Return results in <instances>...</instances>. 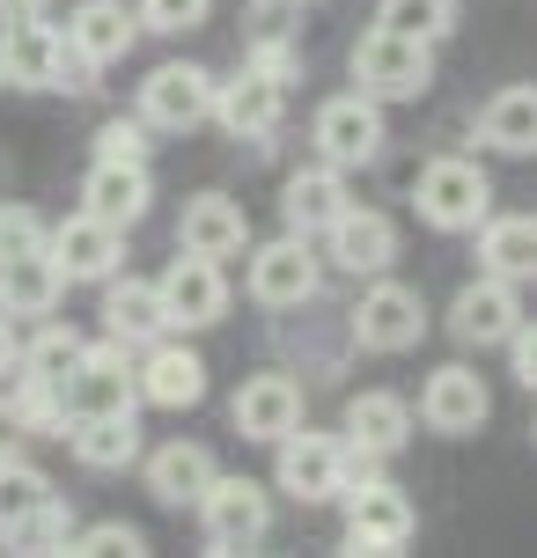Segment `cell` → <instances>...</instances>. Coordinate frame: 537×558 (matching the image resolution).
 <instances>
[{
    "label": "cell",
    "mask_w": 537,
    "mask_h": 558,
    "mask_svg": "<svg viewBox=\"0 0 537 558\" xmlns=\"http://www.w3.org/2000/svg\"><path fill=\"white\" fill-rule=\"evenodd\" d=\"M96 74H104V66H88V59L67 45V29H59L52 15L0 29V82H8V88H37V96H88Z\"/></svg>",
    "instance_id": "1"
},
{
    "label": "cell",
    "mask_w": 537,
    "mask_h": 558,
    "mask_svg": "<svg viewBox=\"0 0 537 558\" xmlns=\"http://www.w3.org/2000/svg\"><path fill=\"white\" fill-rule=\"evenodd\" d=\"M354 82H361V96H375V104H413V96H427V82H434V45L375 23L361 45H354Z\"/></svg>",
    "instance_id": "2"
},
{
    "label": "cell",
    "mask_w": 537,
    "mask_h": 558,
    "mask_svg": "<svg viewBox=\"0 0 537 558\" xmlns=\"http://www.w3.org/2000/svg\"><path fill=\"white\" fill-rule=\"evenodd\" d=\"M273 448H281V456H273V485H281L287 500L324 507V500H339V493H346V441H339V434L287 426Z\"/></svg>",
    "instance_id": "3"
},
{
    "label": "cell",
    "mask_w": 537,
    "mask_h": 558,
    "mask_svg": "<svg viewBox=\"0 0 537 558\" xmlns=\"http://www.w3.org/2000/svg\"><path fill=\"white\" fill-rule=\"evenodd\" d=\"M199 530L214 551H258L265 530H273V500H265V485L258 477H222L199 493Z\"/></svg>",
    "instance_id": "4"
},
{
    "label": "cell",
    "mask_w": 537,
    "mask_h": 558,
    "mask_svg": "<svg viewBox=\"0 0 537 558\" xmlns=\"http://www.w3.org/2000/svg\"><path fill=\"white\" fill-rule=\"evenodd\" d=\"M339 500H346V551L391 558V551H405V544H413V530H420L413 500H405L397 485H383V477H354Z\"/></svg>",
    "instance_id": "5"
},
{
    "label": "cell",
    "mask_w": 537,
    "mask_h": 558,
    "mask_svg": "<svg viewBox=\"0 0 537 558\" xmlns=\"http://www.w3.org/2000/svg\"><path fill=\"white\" fill-rule=\"evenodd\" d=\"M155 294H163V324L170 331H214L228 316V272H222V257H170V272L155 279Z\"/></svg>",
    "instance_id": "6"
},
{
    "label": "cell",
    "mask_w": 537,
    "mask_h": 558,
    "mask_svg": "<svg viewBox=\"0 0 537 558\" xmlns=\"http://www.w3.org/2000/svg\"><path fill=\"white\" fill-rule=\"evenodd\" d=\"M486 214H493V184H486L479 162H456V155H442V162L420 169V221H427V228L464 235V228H479Z\"/></svg>",
    "instance_id": "7"
},
{
    "label": "cell",
    "mask_w": 537,
    "mask_h": 558,
    "mask_svg": "<svg viewBox=\"0 0 537 558\" xmlns=\"http://www.w3.org/2000/svg\"><path fill=\"white\" fill-rule=\"evenodd\" d=\"M59 390H67V412H141L133 345H118V338L82 345V361H74V375H67Z\"/></svg>",
    "instance_id": "8"
},
{
    "label": "cell",
    "mask_w": 537,
    "mask_h": 558,
    "mask_svg": "<svg viewBox=\"0 0 537 558\" xmlns=\"http://www.w3.org/2000/svg\"><path fill=\"white\" fill-rule=\"evenodd\" d=\"M354 338H361L368 353H413L427 338V302L420 287H405V279H383L368 287L361 302H354Z\"/></svg>",
    "instance_id": "9"
},
{
    "label": "cell",
    "mask_w": 537,
    "mask_h": 558,
    "mask_svg": "<svg viewBox=\"0 0 537 558\" xmlns=\"http://www.w3.org/2000/svg\"><path fill=\"white\" fill-rule=\"evenodd\" d=\"M45 251H52V265L67 272V287L74 279H88V287H104V279L126 265V228H111L104 214H67V221L45 228Z\"/></svg>",
    "instance_id": "10"
},
{
    "label": "cell",
    "mask_w": 537,
    "mask_h": 558,
    "mask_svg": "<svg viewBox=\"0 0 537 558\" xmlns=\"http://www.w3.org/2000/svg\"><path fill=\"white\" fill-rule=\"evenodd\" d=\"M141 118L155 133H192L214 118V74L192 66V59H170V66H155L141 82Z\"/></svg>",
    "instance_id": "11"
},
{
    "label": "cell",
    "mask_w": 537,
    "mask_h": 558,
    "mask_svg": "<svg viewBox=\"0 0 537 558\" xmlns=\"http://www.w3.org/2000/svg\"><path fill=\"white\" fill-rule=\"evenodd\" d=\"M281 118H287V82L258 74V66H243L236 82H214V125H222L228 140L265 147V140L281 133Z\"/></svg>",
    "instance_id": "12"
},
{
    "label": "cell",
    "mask_w": 537,
    "mask_h": 558,
    "mask_svg": "<svg viewBox=\"0 0 537 558\" xmlns=\"http://www.w3.org/2000/svg\"><path fill=\"white\" fill-rule=\"evenodd\" d=\"M317 251H310V235H295L287 228L281 243H258L251 251V302L258 308H302L317 302Z\"/></svg>",
    "instance_id": "13"
},
{
    "label": "cell",
    "mask_w": 537,
    "mask_h": 558,
    "mask_svg": "<svg viewBox=\"0 0 537 558\" xmlns=\"http://www.w3.org/2000/svg\"><path fill=\"white\" fill-rule=\"evenodd\" d=\"M383 140H391V133H383V104L361 96V88H354V96H332V104L317 111V155H324L332 169L375 162V155H383Z\"/></svg>",
    "instance_id": "14"
},
{
    "label": "cell",
    "mask_w": 537,
    "mask_h": 558,
    "mask_svg": "<svg viewBox=\"0 0 537 558\" xmlns=\"http://www.w3.org/2000/svg\"><path fill=\"white\" fill-rule=\"evenodd\" d=\"M133 375H141V404H155V412H192L206 397V361L192 345H177L170 331L133 353Z\"/></svg>",
    "instance_id": "15"
},
{
    "label": "cell",
    "mask_w": 537,
    "mask_h": 558,
    "mask_svg": "<svg viewBox=\"0 0 537 558\" xmlns=\"http://www.w3.org/2000/svg\"><path fill=\"white\" fill-rule=\"evenodd\" d=\"M324 257L339 265V272H354V279H375V272H391V257H397V228H391V214H375V206H354L346 198L339 206V221L324 228Z\"/></svg>",
    "instance_id": "16"
},
{
    "label": "cell",
    "mask_w": 537,
    "mask_h": 558,
    "mask_svg": "<svg viewBox=\"0 0 537 558\" xmlns=\"http://www.w3.org/2000/svg\"><path fill=\"white\" fill-rule=\"evenodd\" d=\"M515 324H523V294H515V279H493L479 272L464 294L450 302V331L464 345H509Z\"/></svg>",
    "instance_id": "17"
},
{
    "label": "cell",
    "mask_w": 537,
    "mask_h": 558,
    "mask_svg": "<svg viewBox=\"0 0 537 558\" xmlns=\"http://www.w3.org/2000/svg\"><path fill=\"white\" fill-rule=\"evenodd\" d=\"M59 441L82 471H133L141 463V412H74Z\"/></svg>",
    "instance_id": "18"
},
{
    "label": "cell",
    "mask_w": 537,
    "mask_h": 558,
    "mask_svg": "<svg viewBox=\"0 0 537 558\" xmlns=\"http://www.w3.org/2000/svg\"><path fill=\"white\" fill-rule=\"evenodd\" d=\"M420 418L434 426V434L464 441V434H479L486 418H493V397H486V383L472 375V367H434L427 390H420Z\"/></svg>",
    "instance_id": "19"
},
{
    "label": "cell",
    "mask_w": 537,
    "mask_h": 558,
    "mask_svg": "<svg viewBox=\"0 0 537 558\" xmlns=\"http://www.w3.org/2000/svg\"><path fill=\"white\" fill-rule=\"evenodd\" d=\"M59 294H67V272L52 265V251L0 257V316H8V324H37V316H52Z\"/></svg>",
    "instance_id": "20"
},
{
    "label": "cell",
    "mask_w": 537,
    "mask_h": 558,
    "mask_svg": "<svg viewBox=\"0 0 537 558\" xmlns=\"http://www.w3.org/2000/svg\"><path fill=\"white\" fill-rule=\"evenodd\" d=\"M251 243V214L236 206L228 192H199L184 198V214H177V251H199V257H236Z\"/></svg>",
    "instance_id": "21"
},
{
    "label": "cell",
    "mask_w": 537,
    "mask_h": 558,
    "mask_svg": "<svg viewBox=\"0 0 537 558\" xmlns=\"http://www.w3.org/2000/svg\"><path fill=\"white\" fill-rule=\"evenodd\" d=\"M228 418L243 441H281L287 426H302V383L295 375H251L228 404Z\"/></svg>",
    "instance_id": "22"
},
{
    "label": "cell",
    "mask_w": 537,
    "mask_h": 558,
    "mask_svg": "<svg viewBox=\"0 0 537 558\" xmlns=\"http://www.w3.org/2000/svg\"><path fill=\"white\" fill-rule=\"evenodd\" d=\"M170 331L163 324V294H155V279H133L126 265H118L111 279H104V338H118V345H155V338Z\"/></svg>",
    "instance_id": "23"
},
{
    "label": "cell",
    "mask_w": 537,
    "mask_h": 558,
    "mask_svg": "<svg viewBox=\"0 0 537 558\" xmlns=\"http://www.w3.org/2000/svg\"><path fill=\"white\" fill-rule=\"evenodd\" d=\"M67 45L88 59V66H118V59L141 45V15L126 0H82L67 15Z\"/></svg>",
    "instance_id": "24"
},
{
    "label": "cell",
    "mask_w": 537,
    "mask_h": 558,
    "mask_svg": "<svg viewBox=\"0 0 537 558\" xmlns=\"http://www.w3.org/2000/svg\"><path fill=\"white\" fill-rule=\"evenodd\" d=\"M82 206L104 214L111 228H133V221H147V206H155V177H147V162H88Z\"/></svg>",
    "instance_id": "25"
},
{
    "label": "cell",
    "mask_w": 537,
    "mask_h": 558,
    "mask_svg": "<svg viewBox=\"0 0 537 558\" xmlns=\"http://www.w3.org/2000/svg\"><path fill=\"white\" fill-rule=\"evenodd\" d=\"M206 485H214V448L163 441L155 456H147V500L155 507H199Z\"/></svg>",
    "instance_id": "26"
},
{
    "label": "cell",
    "mask_w": 537,
    "mask_h": 558,
    "mask_svg": "<svg viewBox=\"0 0 537 558\" xmlns=\"http://www.w3.org/2000/svg\"><path fill=\"white\" fill-rule=\"evenodd\" d=\"M413 441V404L391 390H361L346 404V448H368V456H397Z\"/></svg>",
    "instance_id": "27"
},
{
    "label": "cell",
    "mask_w": 537,
    "mask_h": 558,
    "mask_svg": "<svg viewBox=\"0 0 537 558\" xmlns=\"http://www.w3.org/2000/svg\"><path fill=\"white\" fill-rule=\"evenodd\" d=\"M479 265L493 279H515V287L537 279V221L530 214H501V221L486 214L479 221Z\"/></svg>",
    "instance_id": "28"
},
{
    "label": "cell",
    "mask_w": 537,
    "mask_h": 558,
    "mask_svg": "<svg viewBox=\"0 0 537 558\" xmlns=\"http://www.w3.org/2000/svg\"><path fill=\"white\" fill-rule=\"evenodd\" d=\"M339 206H346V184H339V169L324 162V169H295L287 177V192H281V214L295 235H324V228L339 221Z\"/></svg>",
    "instance_id": "29"
},
{
    "label": "cell",
    "mask_w": 537,
    "mask_h": 558,
    "mask_svg": "<svg viewBox=\"0 0 537 558\" xmlns=\"http://www.w3.org/2000/svg\"><path fill=\"white\" fill-rule=\"evenodd\" d=\"M67 544H74V507L59 500V493L0 514V551H67Z\"/></svg>",
    "instance_id": "30"
},
{
    "label": "cell",
    "mask_w": 537,
    "mask_h": 558,
    "mask_svg": "<svg viewBox=\"0 0 537 558\" xmlns=\"http://www.w3.org/2000/svg\"><path fill=\"white\" fill-rule=\"evenodd\" d=\"M479 140L493 155H537V88L515 82L479 111Z\"/></svg>",
    "instance_id": "31"
},
{
    "label": "cell",
    "mask_w": 537,
    "mask_h": 558,
    "mask_svg": "<svg viewBox=\"0 0 537 558\" xmlns=\"http://www.w3.org/2000/svg\"><path fill=\"white\" fill-rule=\"evenodd\" d=\"M88 338L74 331V324H59V316H37V331L23 338V361H15V375H37V383H67L74 375V361H82Z\"/></svg>",
    "instance_id": "32"
},
{
    "label": "cell",
    "mask_w": 537,
    "mask_h": 558,
    "mask_svg": "<svg viewBox=\"0 0 537 558\" xmlns=\"http://www.w3.org/2000/svg\"><path fill=\"white\" fill-rule=\"evenodd\" d=\"M8 404H15V426L23 434H45V441H59L67 434V390L59 383H37V375H15V390H8Z\"/></svg>",
    "instance_id": "33"
},
{
    "label": "cell",
    "mask_w": 537,
    "mask_h": 558,
    "mask_svg": "<svg viewBox=\"0 0 537 558\" xmlns=\"http://www.w3.org/2000/svg\"><path fill=\"white\" fill-rule=\"evenodd\" d=\"M375 23L434 45V37H450V29H456V0H383V8H375Z\"/></svg>",
    "instance_id": "34"
},
{
    "label": "cell",
    "mask_w": 537,
    "mask_h": 558,
    "mask_svg": "<svg viewBox=\"0 0 537 558\" xmlns=\"http://www.w3.org/2000/svg\"><path fill=\"white\" fill-rule=\"evenodd\" d=\"M155 125H147V118H104V125H96V162H147V155H155Z\"/></svg>",
    "instance_id": "35"
},
{
    "label": "cell",
    "mask_w": 537,
    "mask_h": 558,
    "mask_svg": "<svg viewBox=\"0 0 537 558\" xmlns=\"http://www.w3.org/2000/svg\"><path fill=\"white\" fill-rule=\"evenodd\" d=\"M67 551H88V558H141L147 551V536L133 530V522H74V544Z\"/></svg>",
    "instance_id": "36"
},
{
    "label": "cell",
    "mask_w": 537,
    "mask_h": 558,
    "mask_svg": "<svg viewBox=\"0 0 537 558\" xmlns=\"http://www.w3.org/2000/svg\"><path fill=\"white\" fill-rule=\"evenodd\" d=\"M45 493H52V477L37 471V463H23V448H15V456H0V514L45 500Z\"/></svg>",
    "instance_id": "37"
},
{
    "label": "cell",
    "mask_w": 537,
    "mask_h": 558,
    "mask_svg": "<svg viewBox=\"0 0 537 558\" xmlns=\"http://www.w3.org/2000/svg\"><path fill=\"white\" fill-rule=\"evenodd\" d=\"M133 15H141V29H163V37H184V29H199V23H206V0H141Z\"/></svg>",
    "instance_id": "38"
},
{
    "label": "cell",
    "mask_w": 537,
    "mask_h": 558,
    "mask_svg": "<svg viewBox=\"0 0 537 558\" xmlns=\"http://www.w3.org/2000/svg\"><path fill=\"white\" fill-rule=\"evenodd\" d=\"M15 251H45V221L29 206H0V257H15Z\"/></svg>",
    "instance_id": "39"
},
{
    "label": "cell",
    "mask_w": 537,
    "mask_h": 558,
    "mask_svg": "<svg viewBox=\"0 0 537 558\" xmlns=\"http://www.w3.org/2000/svg\"><path fill=\"white\" fill-rule=\"evenodd\" d=\"M251 66H258V74H273V82H295V74H302V52H295L287 37H258Z\"/></svg>",
    "instance_id": "40"
},
{
    "label": "cell",
    "mask_w": 537,
    "mask_h": 558,
    "mask_svg": "<svg viewBox=\"0 0 537 558\" xmlns=\"http://www.w3.org/2000/svg\"><path fill=\"white\" fill-rule=\"evenodd\" d=\"M509 361H515V383H523V390H537V324H515Z\"/></svg>",
    "instance_id": "41"
},
{
    "label": "cell",
    "mask_w": 537,
    "mask_h": 558,
    "mask_svg": "<svg viewBox=\"0 0 537 558\" xmlns=\"http://www.w3.org/2000/svg\"><path fill=\"white\" fill-rule=\"evenodd\" d=\"M37 15H52L45 0H0V29H15V23H37Z\"/></svg>",
    "instance_id": "42"
},
{
    "label": "cell",
    "mask_w": 537,
    "mask_h": 558,
    "mask_svg": "<svg viewBox=\"0 0 537 558\" xmlns=\"http://www.w3.org/2000/svg\"><path fill=\"white\" fill-rule=\"evenodd\" d=\"M15 361H23V338H15V324H8V316H0V383H8V375H15Z\"/></svg>",
    "instance_id": "43"
},
{
    "label": "cell",
    "mask_w": 537,
    "mask_h": 558,
    "mask_svg": "<svg viewBox=\"0 0 537 558\" xmlns=\"http://www.w3.org/2000/svg\"><path fill=\"white\" fill-rule=\"evenodd\" d=\"M15 448H23V426H15V404L0 397V456H15Z\"/></svg>",
    "instance_id": "44"
},
{
    "label": "cell",
    "mask_w": 537,
    "mask_h": 558,
    "mask_svg": "<svg viewBox=\"0 0 537 558\" xmlns=\"http://www.w3.org/2000/svg\"><path fill=\"white\" fill-rule=\"evenodd\" d=\"M0 88H8V82H0Z\"/></svg>",
    "instance_id": "45"
}]
</instances>
